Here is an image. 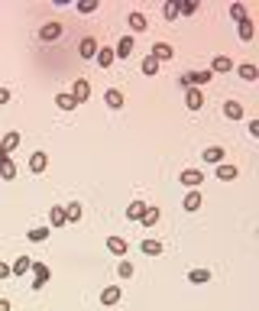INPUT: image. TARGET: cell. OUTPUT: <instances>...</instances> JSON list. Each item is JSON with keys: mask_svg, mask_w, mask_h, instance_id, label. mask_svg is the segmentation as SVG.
Wrapping results in <instances>:
<instances>
[{"mask_svg": "<svg viewBox=\"0 0 259 311\" xmlns=\"http://www.w3.org/2000/svg\"><path fill=\"white\" fill-rule=\"evenodd\" d=\"M182 85H185V88H198V85H208V81H214V72H210V68H208V72H188V75H182Z\"/></svg>", "mask_w": 259, "mask_h": 311, "instance_id": "cell-1", "label": "cell"}, {"mask_svg": "<svg viewBox=\"0 0 259 311\" xmlns=\"http://www.w3.org/2000/svg\"><path fill=\"white\" fill-rule=\"evenodd\" d=\"M72 98H74V104H84L88 98H91V85H88L84 78H78V81L72 85Z\"/></svg>", "mask_w": 259, "mask_h": 311, "instance_id": "cell-2", "label": "cell"}, {"mask_svg": "<svg viewBox=\"0 0 259 311\" xmlns=\"http://www.w3.org/2000/svg\"><path fill=\"white\" fill-rule=\"evenodd\" d=\"M32 272H36V279H32V288H42L46 279L52 275V269L46 266V262H32Z\"/></svg>", "mask_w": 259, "mask_h": 311, "instance_id": "cell-3", "label": "cell"}, {"mask_svg": "<svg viewBox=\"0 0 259 311\" xmlns=\"http://www.w3.org/2000/svg\"><path fill=\"white\" fill-rule=\"evenodd\" d=\"M152 59H156V62H168V59H175L172 46H168V43H156V46H152Z\"/></svg>", "mask_w": 259, "mask_h": 311, "instance_id": "cell-4", "label": "cell"}, {"mask_svg": "<svg viewBox=\"0 0 259 311\" xmlns=\"http://www.w3.org/2000/svg\"><path fill=\"white\" fill-rule=\"evenodd\" d=\"M62 36V23H46L42 30H39V39H46V43H52V39Z\"/></svg>", "mask_w": 259, "mask_h": 311, "instance_id": "cell-5", "label": "cell"}, {"mask_svg": "<svg viewBox=\"0 0 259 311\" xmlns=\"http://www.w3.org/2000/svg\"><path fill=\"white\" fill-rule=\"evenodd\" d=\"M185 104H188V110H201V107H204V94L198 91V88H188Z\"/></svg>", "mask_w": 259, "mask_h": 311, "instance_id": "cell-6", "label": "cell"}, {"mask_svg": "<svg viewBox=\"0 0 259 311\" xmlns=\"http://www.w3.org/2000/svg\"><path fill=\"white\" fill-rule=\"evenodd\" d=\"M236 175H240V169H236V165H227V162L217 165V178H220V182H234Z\"/></svg>", "mask_w": 259, "mask_h": 311, "instance_id": "cell-7", "label": "cell"}, {"mask_svg": "<svg viewBox=\"0 0 259 311\" xmlns=\"http://www.w3.org/2000/svg\"><path fill=\"white\" fill-rule=\"evenodd\" d=\"M224 117H227V120H240V117H243V104L240 101H227V104H224Z\"/></svg>", "mask_w": 259, "mask_h": 311, "instance_id": "cell-8", "label": "cell"}, {"mask_svg": "<svg viewBox=\"0 0 259 311\" xmlns=\"http://www.w3.org/2000/svg\"><path fill=\"white\" fill-rule=\"evenodd\" d=\"M78 52H81V59H94V55H98V43H94L91 36H84L81 46H78Z\"/></svg>", "mask_w": 259, "mask_h": 311, "instance_id": "cell-9", "label": "cell"}, {"mask_svg": "<svg viewBox=\"0 0 259 311\" xmlns=\"http://www.w3.org/2000/svg\"><path fill=\"white\" fill-rule=\"evenodd\" d=\"M114 59H117V55H114V49H107V46H104V49H98V55H94V62H98L100 68H110Z\"/></svg>", "mask_w": 259, "mask_h": 311, "instance_id": "cell-10", "label": "cell"}, {"mask_svg": "<svg viewBox=\"0 0 259 311\" xmlns=\"http://www.w3.org/2000/svg\"><path fill=\"white\" fill-rule=\"evenodd\" d=\"M130 52H133V36H124L117 43V49H114V55H117V59H130Z\"/></svg>", "mask_w": 259, "mask_h": 311, "instance_id": "cell-11", "label": "cell"}, {"mask_svg": "<svg viewBox=\"0 0 259 311\" xmlns=\"http://www.w3.org/2000/svg\"><path fill=\"white\" fill-rule=\"evenodd\" d=\"M120 295H124V292H120L117 285H107L104 292H100V301H104V305H117V301H120Z\"/></svg>", "mask_w": 259, "mask_h": 311, "instance_id": "cell-12", "label": "cell"}, {"mask_svg": "<svg viewBox=\"0 0 259 311\" xmlns=\"http://www.w3.org/2000/svg\"><path fill=\"white\" fill-rule=\"evenodd\" d=\"M201 182H204V175L198 169H185V172H182V185H192V188H194V185H201Z\"/></svg>", "mask_w": 259, "mask_h": 311, "instance_id": "cell-13", "label": "cell"}, {"mask_svg": "<svg viewBox=\"0 0 259 311\" xmlns=\"http://www.w3.org/2000/svg\"><path fill=\"white\" fill-rule=\"evenodd\" d=\"M46 165H49V156L46 153H32L30 156V169L32 172H46Z\"/></svg>", "mask_w": 259, "mask_h": 311, "instance_id": "cell-14", "label": "cell"}, {"mask_svg": "<svg viewBox=\"0 0 259 311\" xmlns=\"http://www.w3.org/2000/svg\"><path fill=\"white\" fill-rule=\"evenodd\" d=\"M140 224L142 227H156V224H159V207H146L142 217H140Z\"/></svg>", "mask_w": 259, "mask_h": 311, "instance_id": "cell-15", "label": "cell"}, {"mask_svg": "<svg viewBox=\"0 0 259 311\" xmlns=\"http://www.w3.org/2000/svg\"><path fill=\"white\" fill-rule=\"evenodd\" d=\"M104 101H107V107H114V110H120V107H124V94H120L117 88H110V91L104 94Z\"/></svg>", "mask_w": 259, "mask_h": 311, "instance_id": "cell-16", "label": "cell"}, {"mask_svg": "<svg viewBox=\"0 0 259 311\" xmlns=\"http://www.w3.org/2000/svg\"><path fill=\"white\" fill-rule=\"evenodd\" d=\"M126 240L124 237H110V240H107V250H110V253H117V256H124V253H126Z\"/></svg>", "mask_w": 259, "mask_h": 311, "instance_id": "cell-17", "label": "cell"}, {"mask_svg": "<svg viewBox=\"0 0 259 311\" xmlns=\"http://www.w3.org/2000/svg\"><path fill=\"white\" fill-rule=\"evenodd\" d=\"M236 72H240V78H243V81H256V78H259V68H256V65H250V62H243V65L236 68Z\"/></svg>", "mask_w": 259, "mask_h": 311, "instance_id": "cell-18", "label": "cell"}, {"mask_svg": "<svg viewBox=\"0 0 259 311\" xmlns=\"http://www.w3.org/2000/svg\"><path fill=\"white\" fill-rule=\"evenodd\" d=\"M230 68H234V59H230V55H217L210 72H230Z\"/></svg>", "mask_w": 259, "mask_h": 311, "instance_id": "cell-19", "label": "cell"}, {"mask_svg": "<svg viewBox=\"0 0 259 311\" xmlns=\"http://www.w3.org/2000/svg\"><path fill=\"white\" fill-rule=\"evenodd\" d=\"M26 269H32V259H30V256H20V259L10 266V272H13V275H26Z\"/></svg>", "mask_w": 259, "mask_h": 311, "instance_id": "cell-20", "label": "cell"}, {"mask_svg": "<svg viewBox=\"0 0 259 311\" xmlns=\"http://www.w3.org/2000/svg\"><path fill=\"white\" fill-rule=\"evenodd\" d=\"M188 279H192L194 285H204V282H210V269H192Z\"/></svg>", "mask_w": 259, "mask_h": 311, "instance_id": "cell-21", "label": "cell"}, {"mask_svg": "<svg viewBox=\"0 0 259 311\" xmlns=\"http://www.w3.org/2000/svg\"><path fill=\"white\" fill-rule=\"evenodd\" d=\"M204 159H208V162H214V165H220V159H224V146H208V149H204Z\"/></svg>", "mask_w": 259, "mask_h": 311, "instance_id": "cell-22", "label": "cell"}, {"mask_svg": "<svg viewBox=\"0 0 259 311\" xmlns=\"http://www.w3.org/2000/svg\"><path fill=\"white\" fill-rule=\"evenodd\" d=\"M49 224H52V227L68 224V220H65V207H52V211H49Z\"/></svg>", "mask_w": 259, "mask_h": 311, "instance_id": "cell-23", "label": "cell"}, {"mask_svg": "<svg viewBox=\"0 0 259 311\" xmlns=\"http://www.w3.org/2000/svg\"><path fill=\"white\" fill-rule=\"evenodd\" d=\"M16 146H20V133H6L4 143H0V149H4L6 156H10V149H16Z\"/></svg>", "mask_w": 259, "mask_h": 311, "instance_id": "cell-24", "label": "cell"}, {"mask_svg": "<svg viewBox=\"0 0 259 311\" xmlns=\"http://www.w3.org/2000/svg\"><path fill=\"white\" fill-rule=\"evenodd\" d=\"M142 211H146V204H142V201H130L126 217H130V220H140V217H142Z\"/></svg>", "mask_w": 259, "mask_h": 311, "instance_id": "cell-25", "label": "cell"}, {"mask_svg": "<svg viewBox=\"0 0 259 311\" xmlns=\"http://www.w3.org/2000/svg\"><path fill=\"white\" fill-rule=\"evenodd\" d=\"M201 207V191H188L185 195V211H198Z\"/></svg>", "mask_w": 259, "mask_h": 311, "instance_id": "cell-26", "label": "cell"}, {"mask_svg": "<svg viewBox=\"0 0 259 311\" xmlns=\"http://www.w3.org/2000/svg\"><path fill=\"white\" fill-rule=\"evenodd\" d=\"M142 253H146V256H159L162 243H159V240H142Z\"/></svg>", "mask_w": 259, "mask_h": 311, "instance_id": "cell-27", "label": "cell"}, {"mask_svg": "<svg viewBox=\"0 0 259 311\" xmlns=\"http://www.w3.org/2000/svg\"><path fill=\"white\" fill-rule=\"evenodd\" d=\"M56 107H58V110H74L78 104H74L72 94H58V98H56Z\"/></svg>", "mask_w": 259, "mask_h": 311, "instance_id": "cell-28", "label": "cell"}, {"mask_svg": "<svg viewBox=\"0 0 259 311\" xmlns=\"http://www.w3.org/2000/svg\"><path fill=\"white\" fill-rule=\"evenodd\" d=\"M0 175H4V178H13V175H16V165H13V159H0Z\"/></svg>", "mask_w": 259, "mask_h": 311, "instance_id": "cell-29", "label": "cell"}, {"mask_svg": "<svg viewBox=\"0 0 259 311\" xmlns=\"http://www.w3.org/2000/svg\"><path fill=\"white\" fill-rule=\"evenodd\" d=\"M130 26H133L136 33H140V30H146V17H142L140 10H133V13H130Z\"/></svg>", "mask_w": 259, "mask_h": 311, "instance_id": "cell-30", "label": "cell"}, {"mask_svg": "<svg viewBox=\"0 0 259 311\" xmlns=\"http://www.w3.org/2000/svg\"><path fill=\"white\" fill-rule=\"evenodd\" d=\"M140 68H142V75H156V72H159V62H156L152 55H146V59H142V65H140Z\"/></svg>", "mask_w": 259, "mask_h": 311, "instance_id": "cell-31", "label": "cell"}, {"mask_svg": "<svg viewBox=\"0 0 259 311\" xmlns=\"http://www.w3.org/2000/svg\"><path fill=\"white\" fill-rule=\"evenodd\" d=\"M198 13V0H185V4H178V17H192Z\"/></svg>", "mask_w": 259, "mask_h": 311, "instance_id": "cell-32", "label": "cell"}, {"mask_svg": "<svg viewBox=\"0 0 259 311\" xmlns=\"http://www.w3.org/2000/svg\"><path fill=\"white\" fill-rule=\"evenodd\" d=\"M162 17H166V20H175V17H178V0H168V4L162 7Z\"/></svg>", "mask_w": 259, "mask_h": 311, "instance_id": "cell-33", "label": "cell"}, {"mask_svg": "<svg viewBox=\"0 0 259 311\" xmlns=\"http://www.w3.org/2000/svg\"><path fill=\"white\" fill-rule=\"evenodd\" d=\"M46 237H49V227H32V230H30V240H32V243H42Z\"/></svg>", "mask_w": 259, "mask_h": 311, "instance_id": "cell-34", "label": "cell"}, {"mask_svg": "<svg viewBox=\"0 0 259 311\" xmlns=\"http://www.w3.org/2000/svg\"><path fill=\"white\" fill-rule=\"evenodd\" d=\"M65 220H81V204H78V201L65 207Z\"/></svg>", "mask_w": 259, "mask_h": 311, "instance_id": "cell-35", "label": "cell"}, {"mask_svg": "<svg viewBox=\"0 0 259 311\" xmlns=\"http://www.w3.org/2000/svg\"><path fill=\"white\" fill-rule=\"evenodd\" d=\"M240 39H253V23L250 20H240Z\"/></svg>", "mask_w": 259, "mask_h": 311, "instance_id": "cell-36", "label": "cell"}, {"mask_svg": "<svg viewBox=\"0 0 259 311\" xmlns=\"http://www.w3.org/2000/svg\"><path fill=\"white\" fill-rule=\"evenodd\" d=\"M78 10H81V13H94V10H98V0H81Z\"/></svg>", "mask_w": 259, "mask_h": 311, "instance_id": "cell-37", "label": "cell"}, {"mask_svg": "<svg viewBox=\"0 0 259 311\" xmlns=\"http://www.w3.org/2000/svg\"><path fill=\"white\" fill-rule=\"evenodd\" d=\"M230 17H234V20H246V10H243V4H234V7H230Z\"/></svg>", "mask_w": 259, "mask_h": 311, "instance_id": "cell-38", "label": "cell"}, {"mask_svg": "<svg viewBox=\"0 0 259 311\" xmlns=\"http://www.w3.org/2000/svg\"><path fill=\"white\" fill-rule=\"evenodd\" d=\"M117 272L124 275V279H130V275H133V262H120V266H117Z\"/></svg>", "mask_w": 259, "mask_h": 311, "instance_id": "cell-39", "label": "cell"}, {"mask_svg": "<svg viewBox=\"0 0 259 311\" xmlns=\"http://www.w3.org/2000/svg\"><path fill=\"white\" fill-rule=\"evenodd\" d=\"M6 275H13V272H10V266H4V262H0V279H6Z\"/></svg>", "mask_w": 259, "mask_h": 311, "instance_id": "cell-40", "label": "cell"}, {"mask_svg": "<svg viewBox=\"0 0 259 311\" xmlns=\"http://www.w3.org/2000/svg\"><path fill=\"white\" fill-rule=\"evenodd\" d=\"M10 101V91H6V88H0V104H6Z\"/></svg>", "mask_w": 259, "mask_h": 311, "instance_id": "cell-41", "label": "cell"}, {"mask_svg": "<svg viewBox=\"0 0 259 311\" xmlns=\"http://www.w3.org/2000/svg\"><path fill=\"white\" fill-rule=\"evenodd\" d=\"M0 311H10V301L6 298H0Z\"/></svg>", "mask_w": 259, "mask_h": 311, "instance_id": "cell-42", "label": "cell"}]
</instances>
